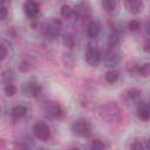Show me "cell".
<instances>
[{"instance_id": "obj_1", "label": "cell", "mask_w": 150, "mask_h": 150, "mask_svg": "<svg viewBox=\"0 0 150 150\" xmlns=\"http://www.w3.org/2000/svg\"><path fill=\"white\" fill-rule=\"evenodd\" d=\"M98 115L105 123H118L122 120V109L116 102H105L100 105Z\"/></svg>"}, {"instance_id": "obj_2", "label": "cell", "mask_w": 150, "mask_h": 150, "mask_svg": "<svg viewBox=\"0 0 150 150\" xmlns=\"http://www.w3.org/2000/svg\"><path fill=\"white\" fill-rule=\"evenodd\" d=\"M71 131L79 137H89L91 134V123L87 118H77L71 123Z\"/></svg>"}, {"instance_id": "obj_3", "label": "cell", "mask_w": 150, "mask_h": 150, "mask_svg": "<svg viewBox=\"0 0 150 150\" xmlns=\"http://www.w3.org/2000/svg\"><path fill=\"white\" fill-rule=\"evenodd\" d=\"M61 29H62V22L60 21V19L52 18L45 25V27H43V34H45V36L48 40H55L60 35Z\"/></svg>"}, {"instance_id": "obj_4", "label": "cell", "mask_w": 150, "mask_h": 150, "mask_svg": "<svg viewBox=\"0 0 150 150\" xmlns=\"http://www.w3.org/2000/svg\"><path fill=\"white\" fill-rule=\"evenodd\" d=\"M32 131L34 137L42 142H47L52 136L50 128L45 121H36L32 127Z\"/></svg>"}, {"instance_id": "obj_5", "label": "cell", "mask_w": 150, "mask_h": 150, "mask_svg": "<svg viewBox=\"0 0 150 150\" xmlns=\"http://www.w3.org/2000/svg\"><path fill=\"white\" fill-rule=\"evenodd\" d=\"M84 59H86V62L91 66V67H96L98 66V63L102 61V52L96 47V46H93V45H89L86 49V53H84Z\"/></svg>"}, {"instance_id": "obj_6", "label": "cell", "mask_w": 150, "mask_h": 150, "mask_svg": "<svg viewBox=\"0 0 150 150\" xmlns=\"http://www.w3.org/2000/svg\"><path fill=\"white\" fill-rule=\"evenodd\" d=\"M102 61L107 67H114L120 63L121 61V54L115 48L108 47L105 50L102 52Z\"/></svg>"}, {"instance_id": "obj_7", "label": "cell", "mask_w": 150, "mask_h": 150, "mask_svg": "<svg viewBox=\"0 0 150 150\" xmlns=\"http://www.w3.org/2000/svg\"><path fill=\"white\" fill-rule=\"evenodd\" d=\"M42 109H43L45 115L50 118H60L63 115L62 107L55 101H46L43 103Z\"/></svg>"}, {"instance_id": "obj_8", "label": "cell", "mask_w": 150, "mask_h": 150, "mask_svg": "<svg viewBox=\"0 0 150 150\" xmlns=\"http://www.w3.org/2000/svg\"><path fill=\"white\" fill-rule=\"evenodd\" d=\"M74 15L80 20H87L91 15V7L87 1H81L74 7Z\"/></svg>"}, {"instance_id": "obj_9", "label": "cell", "mask_w": 150, "mask_h": 150, "mask_svg": "<svg viewBox=\"0 0 150 150\" xmlns=\"http://www.w3.org/2000/svg\"><path fill=\"white\" fill-rule=\"evenodd\" d=\"M22 91L28 97H38V96H40V94L42 91V87L38 82L30 80V81H27L23 83Z\"/></svg>"}, {"instance_id": "obj_10", "label": "cell", "mask_w": 150, "mask_h": 150, "mask_svg": "<svg viewBox=\"0 0 150 150\" xmlns=\"http://www.w3.org/2000/svg\"><path fill=\"white\" fill-rule=\"evenodd\" d=\"M23 12H25V14H26L27 18L35 19L39 15V12H40V8H39L38 2L34 1V0H27L23 4Z\"/></svg>"}, {"instance_id": "obj_11", "label": "cell", "mask_w": 150, "mask_h": 150, "mask_svg": "<svg viewBox=\"0 0 150 150\" xmlns=\"http://www.w3.org/2000/svg\"><path fill=\"white\" fill-rule=\"evenodd\" d=\"M125 9L131 14H137L143 8V1L142 0H123Z\"/></svg>"}, {"instance_id": "obj_12", "label": "cell", "mask_w": 150, "mask_h": 150, "mask_svg": "<svg viewBox=\"0 0 150 150\" xmlns=\"http://www.w3.org/2000/svg\"><path fill=\"white\" fill-rule=\"evenodd\" d=\"M136 114L141 121H149L150 120V103H146V102L139 103L136 109Z\"/></svg>"}, {"instance_id": "obj_13", "label": "cell", "mask_w": 150, "mask_h": 150, "mask_svg": "<svg viewBox=\"0 0 150 150\" xmlns=\"http://www.w3.org/2000/svg\"><path fill=\"white\" fill-rule=\"evenodd\" d=\"M121 39H122V34H121L120 29H117V28L112 29L109 34V38H108V47L115 48L121 42Z\"/></svg>"}, {"instance_id": "obj_14", "label": "cell", "mask_w": 150, "mask_h": 150, "mask_svg": "<svg viewBox=\"0 0 150 150\" xmlns=\"http://www.w3.org/2000/svg\"><path fill=\"white\" fill-rule=\"evenodd\" d=\"M26 114H27V108H26V105H23V104L14 105V107L12 108V110H11V116H12V118L15 120V121L21 120L22 117L26 116Z\"/></svg>"}, {"instance_id": "obj_15", "label": "cell", "mask_w": 150, "mask_h": 150, "mask_svg": "<svg viewBox=\"0 0 150 150\" xmlns=\"http://www.w3.org/2000/svg\"><path fill=\"white\" fill-rule=\"evenodd\" d=\"M100 32H101V25L97 21L93 20V21H90L88 23V26H87V34H88V36L90 39L97 38L100 35Z\"/></svg>"}, {"instance_id": "obj_16", "label": "cell", "mask_w": 150, "mask_h": 150, "mask_svg": "<svg viewBox=\"0 0 150 150\" xmlns=\"http://www.w3.org/2000/svg\"><path fill=\"white\" fill-rule=\"evenodd\" d=\"M141 94H142V93H141L139 89H137V88H130V89H128V90H125V91L123 93V98H124L125 101H128V102H130V101H136V100L139 98Z\"/></svg>"}, {"instance_id": "obj_17", "label": "cell", "mask_w": 150, "mask_h": 150, "mask_svg": "<svg viewBox=\"0 0 150 150\" xmlns=\"http://www.w3.org/2000/svg\"><path fill=\"white\" fill-rule=\"evenodd\" d=\"M136 75H139L142 77H146L150 75V63H143V64H137L136 66V70H135Z\"/></svg>"}, {"instance_id": "obj_18", "label": "cell", "mask_w": 150, "mask_h": 150, "mask_svg": "<svg viewBox=\"0 0 150 150\" xmlns=\"http://www.w3.org/2000/svg\"><path fill=\"white\" fill-rule=\"evenodd\" d=\"M62 43L68 49H73L75 47V38H74V35L70 34V33H66L62 36Z\"/></svg>"}, {"instance_id": "obj_19", "label": "cell", "mask_w": 150, "mask_h": 150, "mask_svg": "<svg viewBox=\"0 0 150 150\" xmlns=\"http://www.w3.org/2000/svg\"><path fill=\"white\" fill-rule=\"evenodd\" d=\"M118 79H120V75H118V73L116 70L111 69V70L105 71V74H104V80H105L107 83L114 84V83H116L118 81Z\"/></svg>"}, {"instance_id": "obj_20", "label": "cell", "mask_w": 150, "mask_h": 150, "mask_svg": "<svg viewBox=\"0 0 150 150\" xmlns=\"http://www.w3.org/2000/svg\"><path fill=\"white\" fill-rule=\"evenodd\" d=\"M60 15L64 19H69L74 15V8L69 5H62L60 8Z\"/></svg>"}, {"instance_id": "obj_21", "label": "cell", "mask_w": 150, "mask_h": 150, "mask_svg": "<svg viewBox=\"0 0 150 150\" xmlns=\"http://www.w3.org/2000/svg\"><path fill=\"white\" fill-rule=\"evenodd\" d=\"M101 5L105 12H114L116 8V0H102Z\"/></svg>"}, {"instance_id": "obj_22", "label": "cell", "mask_w": 150, "mask_h": 150, "mask_svg": "<svg viewBox=\"0 0 150 150\" xmlns=\"http://www.w3.org/2000/svg\"><path fill=\"white\" fill-rule=\"evenodd\" d=\"M4 90H5V94H6V96H8V97H12V96H14L15 94H16V87L12 83V82H9V83H6V86H5V88H4Z\"/></svg>"}, {"instance_id": "obj_23", "label": "cell", "mask_w": 150, "mask_h": 150, "mask_svg": "<svg viewBox=\"0 0 150 150\" xmlns=\"http://www.w3.org/2000/svg\"><path fill=\"white\" fill-rule=\"evenodd\" d=\"M90 148L94 149V150H101V149H105L107 144L101 139H94L90 143Z\"/></svg>"}, {"instance_id": "obj_24", "label": "cell", "mask_w": 150, "mask_h": 150, "mask_svg": "<svg viewBox=\"0 0 150 150\" xmlns=\"http://www.w3.org/2000/svg\"><path fill=\"white\" fill-rule=\"evenodd\" d=\"M128 28L130 32H138L141 28V23L138 20H130L128 22Z\"/></svg>"}, {"instance_id": "obj_25", "label": "cell", "mask_w": 150, "mask_h": 150, "mask_svg": "<svg viewBox=\"0 0 150 150\" xmlns=\"http://www.w3.org/2000/svg\"><path fill=\"white\" fill-rule=\"evenodd\" d=\"M19 70L21 73H27L30 70V63L28 62V60H21L19 63Z\"/></svg>"}, {"instance_id": "obj_26", "label": "cell", "mask_w": 150, "mask_h": 150, "mask_svg": "<svg viewBox=\"0 0 150 150\" xmlns=\"http://www.w3.org/2000/svg\"><path fill=\"white\" fill-rule=\"evenodd\" d=\"M7 54H8L7 47L5 46V43H1V46H0V59H1V61H5V59L7 57Z\"/></svg>"}, {"instance_id": "obj_27", "label": "cell", "mask_w": 150, "mask_h": 150, "mask_svg": "<svg viewBox=\"0 0 150 150\" xmlns=\"http://www.w3.org/2000/svg\"><path fill=\"white\" fill-rule=\"evenodd\" d=\"M143 50L145 53L150 54V38H148V39H145L143 41Z\"/></svg>"}, {"instance_id": "obj_28", "label": "cell", "mask_w": 150, "mask_h": 150, "mask_svg": "<svg viewBox=\"0 0 150 150\" xmlns=\"http://www.w3.org/2000/svg\"><path fill=\"white\" fill-rule=\"evenodd\" d=\"M0 12H1V14H0V19L4 21L6 18H7V14H8V12H7V8H6V6L2 4V6H1V9H0Z\"/></svg>"}, {"instance_id": "obj_29", "label": "cell", "mask_w": 150, "mask_h": 150, "mask_svg": "<svg viewBox=\"0 0 150 150\" xmlns=\"http://www.w3.org/2000/svg\"><path fill=\"white\" fill-rule=\"evenodd\" d=\"M130 148H131V149H144L145 146H144L139 141H135L134 143L130 144Z\"/></svg>"}, {"instance_id": "obj_30", "label": "cell", "mask_w": 150, "mask_h": 150, "mask_svg": "<svg viewBox=\"0 0 150 150\" xmlns=\"http://www.w3.org/2000/svg\"><path fill=\"white\" fill-rule=\"evenodd\" d=\"M11 75H12V71H11L9 69H7V70L2 71V80H4L5 82H7V77H12Z\"/></svg>"}, {"instance_id": "obj_31", "label": "cell", "mask_w": 150, "mask_h": 150, "mask_svg": "<svg viewBox=\"0 0 150 150\" xmlns=\"http://www.w3.org/2000/svg\"><path fill=\"white\" fill-rule=\"evenodd\" d=\"M145 32H146V35L150 38V20L146 22V28H145Z\"/></svg>"}, {"instance_id": "obj_32", "label": "cell", "mask_w": 150, "mask_h": 150, "mask_svg": "<svg viewBox=\"0 0 150 150\" xmlns=\"http://www.w3.org/2000/svg\"><path fill=\"white\" fill-rule=\"evenodd\" d=\"M146 146L148 148H150V136L148 137V139H146Z\"/></svg>"}]
</instances>
